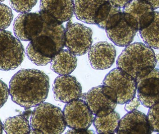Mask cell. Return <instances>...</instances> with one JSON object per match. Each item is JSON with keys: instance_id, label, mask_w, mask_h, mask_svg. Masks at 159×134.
<instances>
[{"instance_id": "obj_18", "label": "cell", "mask_w": 159, "mask_h": 134, "mask_svg": "<svg viewBox=\"0 0 159 134\" xmlns=\"http://www.w3.org/2000/svg\"><path fill=\"white\" fill-rule=\"evenodd\" d=\"M138 31L122 16L119 23L112 29L106 30L109 39L119 47H125L134 40Z\"/></svg>"}, {"instance_id": "obj_33", "label": "cell", "mask_w": 159, "mask_h": 134, "mask_svg": "<svg viewBox=\"0 0 159 134\" xmlns=\"http://www.w3.org/2000/svg\"><path fill=\"white\" fill-rule=\"evenodd\" d=\"M5 1V0H0V2H3V1Z\"/></svg>"}, {"instance_id": "obj_19", "label": "cell", "mask_w": 159, "mask_h": 134, "mask_svg": "<svg viewBox=\"0 0 159 134\" xmlns=\"http://www.w3.org/2000/svg\"><path fill=\"white\" fill-rule=\"evenodd\" d=\"M123 16L121 8L107 1L102 6L96 20V24L103 29H112L120 22Z\"/></svg>"}, {"instance_id": "obj_31", "label": "cell", "mask_w": 159, "mask_h": 134, "mask_svg": "<svg viewBox=\"0 0 159 134\" xmlns=\"http://www.w3.org/2000/svg\"><path fill=\"white\" fill-rule=\"evenodd\" d=\"M141 1H145L147 2L152 5L154 9H156L159 8V0H141Z\"/></svg>"}, {"instance_id": "obj_30", "label": "cell", "mask_w": 159, "mask_h": 134, "mask_svg": "<svg viewBox=\"0 0 159 134\" xmlns=\"http://www.w3.org/2000/svg\"><path fill=\"white\" fill-rule=\"evenodd\" d=\"M66 133H71V134H91L94 133V132L91 130L88 129H72L71 130H69Z\"/></svg>"}, {"instance_id": "obj_14", "label": "cell", "mask_w": 159, "mask_h": 134, "mask_svg": "<svg viewBox=\"0 0 159 134\" xmlns=\"http://www.w3.org/2000/svg\"><path fill=\"white\" fill-rule=\"evenodd\" d=\"M88 59L91 66L96 70L109 69L115 61V47L107 42H100L91 46L88 50Z\"/></svg>"}, {"instance_id": "obj_4", "label": "cell", "mask_w": 159, "mask_h": 134, "mask_svg": "<svg viewBox=\"0 0 159 134\" xmlns=\"http://www.w3.org/2000/svg\"><path fill=\"white\" fill-rule=\"evenodd\" d=\"M66 126L61 109L51 103L43 102L32 112L30 133L61 134Z\"/></svg>"}, {"instance_id": "obj_3", "label": "cell", "mask_w": 159, "mask_h": 134, "mask_svg": "<svg viewBox=\"0 0 159 134\" xmlns=\"http://www.w3.org/2000/svg\"><path fill=\"white\" fill-rule=\"evenodd\" d=\"M156 64L153 49L145 44L137 42L127 46L116 62L118 68L135 80L149 74L155 69Z\"/></svg>"}, {"instance_id": "obj_20", "label": "cell", "mask_w": 159, "mask_h": 134, "mask_svg": "<svg viewBox=\"0 0 159 134\" xmlns=\"http://www.w3.org/2000/svg\"><path fill=\"white\" fill-rule=\"evenodd\" d=\"M51 69L60 75H69L77 65L76 56L68 49L60 50L51 61Z\"/></svg>"}, {"instance_id": "obj_1", "label": "cell", "mask_w": 159, "mask_h": 134, "mask_svg": "<svg viewBox=\"0 0 159 134\" xmlns=\"http://www.w3.org/2000/svg\"><path fill=\"white\" fill-rule=\"evenodd\" d=\"M9 94L14 102L29 109L43 103L48 96L50 79L36 69H22L12 77Z\"/></svg>"}, {"instance_id": "obj_23", "label": "cell", "mask_w": 159, "mask_h": 134, "mask_svg": "<svg viewBox=\"0 0 159 134\" xmlns=\"http://www.w3.org/2000/svg\"><path fill=\"white\" fill-rule=\"evenodd\" d=\"M159 12L155 11L153 21L147 28L139 31V34L145 43L149 47L159 49Z\"/></svg>"}, {"instance_id": "obj_8", "label": "cell", "mask_w": 159, "mask_h": 134, "mask_svg": "<svg viewBox=\"0 0 159 134\" xmlns=\"http://www.w3.org/2000/svg\"><path fill=\"white\" fill-rule=\"evenodd\" d=\"M91 28L80 23L68 22L65 29V46L76 56L86 54L93 43Z\"/></svg>"}, {"instance_id": "obj_11", "label": "cell", "mask_w": 159, "mask_h": 134, "mask_svg": "<svg viewBox=\"0 0 159 134\" xmlns=\"http://www.w3.org/2000/svg\"><path fill=\"white\" fill-rule=\"evenodd\" d=\"M43 25L44 20L39 12L21 13L15 20L14 32L19 40L30 41L41 32Z\"/></svg>"}, {"instance_id": "obj_22", "label": "cell", "mask_w": 159, "mask_h": 134, "mask_svg": "<svg viewBox=\"0 0 159 134\" xmlns=\"http://www.w3.org/2000/svg\"><path fill=\"white\" fill-rule=\"evenodd\" d=\"M3 129L7 134L30 133L31 127L26 117L18 115L6 119L3 124Z\"/></svg>"}, {"instance_id": "obj_7", "label": "cell", "mask_w": 159, "mask_h": 134, "mask_svg": "<svg viewBox=\"0 0 159 134\" xmlns=\"http://www.w3.org/2000/svg\"><path fill=\"white\" fill-rule=\"evenodd\" d=\"M81 98L93 115L98 117L112 112L118 104L115 94L104 85L93 87L87 93L82 94Z\"/></svg>"}, {"instance_id": "obj_13", "label": "cell", "mask_w": 159, "mask_h": 134, "mask_svg": "<svg viewBox=\"0 0 159 134\" xmlns=\"http://www.w3.org/2000/svg\"><path fill=\"white\" fill-rule=\"evenodd\" d=\"M55 99L67 103L81 97L82 87L76 77L70 75H60L53 84Z\"/></svg>"}, {"instance_id": "obj_16", "label": "cell", "mask_w": 159, "mask_h": 134, "mask_svg": "<svg viewBox=\"0 0 159 134\" xmlns=\"http://www.w3.org/2000/svg\"><path fill=\"white\" fill-rule=\"evenodd\" d=\"M39 11L62 24L73 16L74 0H41Z\"/></svg>"}, {"instance_id": "obj_17", "label": "cell", "mask_w": 159, "mask_h": 134, "mask_svg": "<svg viewBox=\"0 0 159 134\" xmlns=\"http://www.w3.org/2000/svg\"><path fill=\"white\" fill-rule=\"evenodd\" d=\"M107 0H74V13L76 18L89 24H96L100 8Z\"/></svg>"}, {"instance_id": "obj_27", "label": "cell", "mask_w": 159, "mask_h": 134, "mask_svg": "<svg viewBox=\"0 0 159 134\" xmlns=\"http://www.w3.org/2000/svg\"><path fill=\"white\" fill-rule=\"evenodd\" d=\"M9 96V89L7 85L0 79V109L4 105Z\"/></svg>"}, {"instance_id": "obj_9", "label": "cell", "mask_w": 159, "mask_h": 134, "mask_svg": "<svg viewBox=\"0 0 159 134\" xmlns=\"http://www.w3.org/2000/svg\"><path fill=\"white\" fill-rule=\"evenodd\" d=\"M124 18L137 31L147 28L153 21L155 11L145 1L132 0L123 8Z\"/></svg>"}, {"instance_id": "obj_25", "label": "cell", "mask_w": 159, "mask_h": 134, "mask_svg": "<svg viewBox=\"0 0 159 134\" xmlns=\"http://www.w3.org/2000/svg\"><path fill=\"white\" fill-rule=\"evenodd\" d=\"M13 17L11 8L0 3V30L5 29L10 26Z\"/></svg>"}, {"instance_id": "obj_32", "label": "cell", "mask_w": 159, "mask_h": 134, "mask_svg": "<svg viewBox=\"0 0 159 134\" xmlns=\"http://www.w3.org/2000/svg\"><path fill=\"white\" fill-rule=\"evenodd\" d=\"M2 130H3V125L1 121L0 120V134L2 133Z\"/></svg>"}, {"instance_id": "obj_2", "label": "cell", "mask_w": 159, "mask_h": 134, "mask_svg": "<svg viewBox=\"0 0 159 134\" xmlns=\"http://www.w3.org/2000/svg\"><path fill=\"white\" fill-rule=\"evenodd\" d=\"M44 20L41 32L26 48L28 57L38 66H45L65 47V29L62 23L41 13Z\"/></svg>"}, {"instance_id": "obj_29", "label": "cell", "mask_w": 159, "mask_h": 134, "mask_svg": "<svg viewBox=\"0 0 159 134\" xmlns=\"http://www.w3.org/2000/svg\"><path fill=\"white\" fill-rule=\"evenodd\" d=\"M111 5L123 8L132 0H107Z\"/></svg>"}, {"instance_id": "obj_28", "label": "cell", "mask_w": 159, "mask_h": 134, "mask_svg": "<svg viewBox=\"0 0 159 134\" xmlns=\"http://www.w3.org/2000/svg\"><path fill=\"white\" fill-rule=\"evenodd\" d=\"M125 109L127 112L137 110L140 105V102L138 97L135 96L133 98L130 100L125 103Z\"/></svg>"}, {"instance_id": "obj_10", "label": "cell", "mask_w": 159, "mask_h": 134, "mask_svg": "<svg viewBox=\"0 0 159 134\" xmlns=\"http://www.w3.org/2000/svg\"><path fill=\"white\" fill-rule=\"evenodd\" d=\"M63 112L66 126L72 129H88L94 117L85 101L80 98L67 103Z\"/></svg>"}, {"instance_id": "obj_15", "label": "cell", "mask_w": 159, "mask_h": 134, "mask_svg": "<svg viewBox=\"0 0 159 134\" xmlns=\"http://www.w3.org/2000/svg\"><path fill=\"white\" fill-rule=\"evenodd\" d=\"M117 134H150L152 131L147 115L137 110L128 112L120 119Z\"/></svg>"}, {"instance_id": "obj_26", "label": "cell", "mask_w": 159, "mask_h": 134, "mask_svg": "<svg viewBox=\"0 0 159 134\" xmlns=\"http://www.w3.org/2000/svg\"><path fill=\"white\" fill-rule=\"evenodd\" d=\"M159 102L149 108L147 119L152 132H159Z\"/></svg>"}, {"instance_id": "obj_24", "label": "cell", "mask_w": 159, "mask_h": 134, "mask_svg": "<svg viewBox=\"0 0 159 134\" xmlns=\"http://www.w3.org/2000/svg\"><path fill=\"white\" fill-rule=\"evenodd\" d=\"M38 0H10L12 8L18 13H26L31 11Z\"/></svg>"}, {"instance_id": "obj_21", "label": "cell", "mask_w": 159, "mask_h": 134, "mask_svg": "<svg viewBox=\"0 0 159 134\" xmlns=\"http://www.w3.org/2000/svg\"><path fill=\"white\" fill-rule=\"evenodd\" d=\"M120 119V114L114 110L105 116H95L93 123L98 133L114 134L118 128Z\"/></svg>"}, {"instance_id": "obj_6", "label": "cell", "mask_w": 159, "mask_h": 134, "mask_svg": "<svg viewBox=\"0 0 159 134\" xmlns=\"http://www.w3.org/2000/svg\"><path fill=\"white\" fill-rule=\"evenodd\" d=\"M103 85L112 90L117 98L118 104H125L136 93L135 79L118 68L111 70L106 75Z\"/></svg>"}, {"instance_id": "obj_12", "label": "cell", "mask_w": 159, "mask_h": 134, "mask_svg": "<svg viewBox=\"0 0 159 134\" xmlns=\"http://www.w3.org/2000/svg\"><path fill=\"white\" fill-rule=\"evenodd\" d=\"M138 97L141 104L149 108L159 102V69L136 80Z\"/></svg>"}, {"instance_id": "obj_5", "label": "cell", "mask_w": 159, "mask_h": 134, "mask_svg": "<svg viewBox=\"0 0 159 134\" xmlns=\"http://www.w3.org/2000/svg\"><path fill=\"white\" fill-rule=\"evenodd\" d=\"M25 57L23 45L11 32L0 30V70H12L19 67Z\"/></svg>"}]
</instances>
